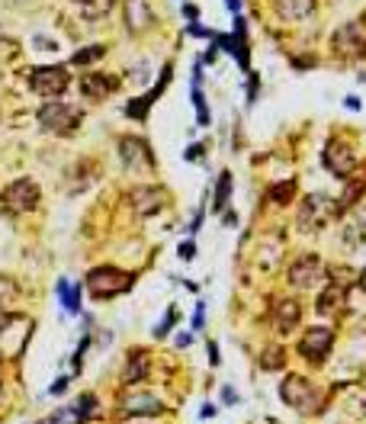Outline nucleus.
Here are the masks:
<instances>
[{"label":"nucleus","instance_id":"f257e3e1","mask_svg":"<svg viewBox=\"0 0 366 424\" xmlns=\"http://www.w3.org/2000/svg\"><path fill=\"white\" fill-rule=\"evenodd\" d=\"M33 328L35 321L29 315H7V319H0V357H16L26 350L29 338H33Z\"/></svg>","mask_w":366,"mask_h":424},{"label":"nucleus","instance_id":"f03ea898","mask_svg":"<svg viewBox=\"0 0 366 424\" xmlns=\"http://www.w3.org/2000/svg\"><path fill=\"white\" fill-rule=\"evenodd\" d=\"M132 290V273L119 270V267H93L87 273V292L93 299H113Z\"/></svg>","mask_w":366,"mask_h":424},{"label":"nucleus","instance_id":"7ed1b4c3","mask_svg":"<svg viewBox=\"0 0 366 424\" xmlns=\"http://www.w3.org/2000/svg\"><path fill=\"white\" fill-rule=\"evenodd\" d=\"M338 212H341L338 202H331L325 193H311V196H305V202H299L296 222L302 231H318V229H325Z\"/></svg>","mask_w":366,"mask_h":424},{"label":"nucleus","instance_id":"20e7f679","mask_svg":"<svg viewBox=\"0 0 366 424\" xmlns=\"http://www.w3.org/2000/svg\"><path fill=\"white\" fill-rule=\"evenodd\" d=\"M280 396H283L286 405H292L302 415H311L321 405V392L315 389V383H309L305 376H286L283 386H280Z\"/></svg>","mask_w":366,"mask_h":424},{"label":"nucleus","instance_id":"39448f33","mask_svg":"<svg viewBox=\"0 0 366 424\" xmlns=\"http://www.w3.org/2000/svg\"><path fill=\"white\" fill-rule=\"evenodd\" d=\"M39 122H42V129H49V132H55V135H71L77 125H81V110L52 100V103H45L39 110Z\"/></svg>","mask_w":366,"mask_h":424},{"label":"nucleus","instance_id":"423d86ee","mask_svg":"<svg viewBox=\"0 0 366 424\" xmlns=\"http://www.w3.org/2000/svg\"><path fill=\"white\" fill-rule=\"evenodd\" d=\"M119 411L125 418H154L164 411V402H161L154 392L139 389V386H125L122 399H119Z\"/></svg>","mask_w":366,"mask_h":424},{"label":"nucleus","instance_id":"0eeeda50","mask_svg":"<svg viewBox=\"0 0 366 424\" xmlns=\"http://www.w3.org/2000/svg\"><path fill=\"white\" fill-rule=\"evenodd\" d=\"M68 84H71V74H68V68H62V64H49V68L29 71V87L45 100L62 97V93L68 91Z\"/></svg>","mask_w":366,"mask_h":424},{"label":"nucleus","instance_id":"6e6552de","mask_svg":"<svg viewBox=\"0 0 366 424\" xmlns=\"http://www.w3.org/2000/svg\"><path fill=\"white\" fill-rule=\"evenodd\" d=\"M39 206V183L33 177H20L4 190V209L10 216H23V212H33Z\"/></svg>","mask_w":366,"mask_h":424},{"label":"nucleus","instance_id":"1a4fd4ad","mask_svg":"<svg viewBox=\"0 0 366 424\" xmlns=\"http://www.w3.org/2000/svg\"><path fill=\"white\" fill-rule=\"evenodd\" d=\"M321 277H325V264L318 260V254H302L290 267V286L296 290H311L321 283Z\"/></svg>","mask_w":366,"mask_h":424},{"label":"nucleus","instance_id":"9d476101","mask_svg":"<svg viewBox=\"0 0 366 424\" xmlns=\"http://www.w3.org/2000/svg\"><path fill=\"white\" fill-rule=\"evenodd\" d=\"M331 344H334V334L331 328H309V331L302 334V341H299V354L305 357V360L311 363H321L328 354H331Z\"/></svg>","mask_w":366,"mask_h":424},{"label":"nucleus","instance_id":"9b49d317","mask_svg":"<svg viewBox=\"0 0 366 424\" xmlns=\"http://www.w3.org/2000/svg\"><path fill=\"white\" fill-rule=\"evenodd\" d=\"M321 161H325V167L331 171L334 177H347L353 171V164H357V154H353L350 145H344V142H328L325 145V154H321Z\"/></svg>","mask_w":366,"mask_h":424},{"label":"nucleus","instance_id":"f8f14e48","mask_svg":"<svg viewBox=\"0 0 366 424\" xmlns=\"http://www.w3.org/2000/svg\"><path fill=\"white\" fill-rule=\"evenodd\" d=\"M119 158H122V164L129 167V171H148V167H151V151H148V145L142 139H135V135L119 139Z\"/></svg>","mask_w":366,"mask_h":424},{"label":"nucleus","instance_id":"ddd939ff","mask_svg":"<svg viewBox=\"0 0 366 424\" xmlns=\"http://www.w3.org/2000/svg\"><path fill=\"white\" fill-rule=\"evenodd\" d=\"M164 190L161 187H139V190H132L129 193V202L132 209L139 212V216H154L161 206H164Z\"/></svg>","mask_w":366,"mask_h":424},{"label":"nucleus","instance_id":"4468645a","mask_svg":"<svg viewBox=\"0 0 366 424\" xmlns=\"http://www.w3.org/2000/svg\"><path fill=\"white\" fill-rule=\"evenodd\" d=\"M116 84H119L116 77L97 74V71H93V74H84V77H81V93H84L87 100H97V103H100V100H106L113 91H116Z\"/></svg>","mask_w":366,"mask_h":424},{"label":"nucleus","instance_id":"2eb2a0df","mask_svg":"<svg viewBox=\"0 0 366 424\" xmlns=\"http://www.w3.org/2000/svg\"><path fill=\"white\" fill-rule=\"evenodd\" d=\"M148 369H151V360H148L145 350H132L129 360H125V369H122V383L125 386H139L148 379Z\"/></svg>","mask_w":366,"mask_h":424},{"label":"nucleus","instance_id":"dca6fc26","mask_svg":"<svg viewBox=\"0 0 366 424\" xmlns=\"http://www.w3.org/2000/svg\"><path fill=\"white\" fill-rule=\"evenodd\" d=\"M299 319H302V309H299L296 299H283L273 306V321H277L280 334H290L299 325Z\"/></svg>","mask_w":366,"mask_h":424},{"label":"nucleus","instance_id":"f3484780","mask_svg":"<svg viewBox=\"0 0 366 424\" xmlns=\"http://www.w3.org/2000/svg\"><path fill=\"white\" fill-rule=\"evenodd\" d=\"M125 23H129L132 33H139V29H148L154 23V13L148 7L145 0H125Z\"/></svg>","mask_w":366,"mask_h":424},{"label":"nucleus","instance_id":"a211bd4d","mask_svg":"<svg viewBox=\"0 0 366 424\" xmlns=\"http://www.w3.org/2000/svg\"><path fill=\"white\" fill-rule=\"evenodd\" d=\"M315 10V0H277V13L283 20H305Z\"/></svg>","mask_w":366,"mask_h":424},{"label":"nucleus","instance_id":"6ab92c4d","mask_svg":"<svg viewBox=\"0 0 366 424\" xmlns=\"http://www.w3.org/2000/svg\"><path fill=\"white\" fill-rule=\"evenodd\" d=\"M344 181L347 183H344V193H341V200H338V209H350L366 190V174H353V177H344Z\"/></svg>","mask_w":366,"mask_h":424},{"label":"nucleus","instance_id":"aec40b11","mask_svg":"<svg viewBox=\"0 0 366 424\" xmlns=\"http://www.w3.org/2000/svg\"><path fill=\"white\" fill-rule=\"evenodd\" d=\"M338 302H344V290H341L338 283H331L325 292H321V296H318V306L315 309L321 315H331L334 309H338Z\"/></svg>","mask_w":366,"mask_h":424},{"label":"nucleus","instance_id":"412c9836","mask_svg":"<svg viewBox=\"0 0 366 424\" xmlns=\"http://www.w3.org/2000/svg\"><path fill=\"white\" fill-rule=\"evenodd\" d=\"M74 4L81 7V13L87 16V20H103V16L110 13L113 0H74Z\"/></svg>","mask_w":366,"mask_h":424},{"label":"nucleus","instance_id":"4be33fe9","mask_svg":"<svg viewBox=\"0 0 366 424\" xmlns=\"http://www.w3.org/2000/svg\"><path fill=\"white\" fill-rule=\"evenodd\" d=\"M58 296H62V306L68 309L71 315L81 312V290L68 286V280H62V283H58Z\"/></svg>","mask_w":366,"mask_h":424},{"label":"nucleus","instance_id":"5701e85b","mask_svg":"<svg viewBox=\"0 0 366 424\" xmlns=\"http://www.w3.org/2000/svg\"><path fill=\"white\" fill-rule=\"evenodd\" d=\"M292 193H296V181H283V183H273V187H270V200L277 202V206H286V202L292 200Z\"/></svg>","mask_w":366,"mask_h":424},{"label":"nucleus","instance_id":"b1692460","mask_svg":"<svg viewBox=\"0 0 366 424\" xmlns=\"http://www.w3.org/2000/svg\"><path fill=\"white\" fill-rule=\"evenodd\" d=\"M363 225H366V212H360V216L344 229V241H347V244H360V241H363V238H366V229H363Z\"/></svg>","mask_w":366,"mask_h":424},{"label":"nucleus","instance_id":"393cba45","mask_svg":"<svg viewBox=\"0 0 366 424\" xmlns=\"http://www.w3.org/2000/svg\"><path fill=\"white\" fill-rule=\"evenodd\" d=\"M49 424H84V418L74 405H68V408H58L55 415L49 418Z\"/></svg>","mask_w":366,"mask_h":424},{"label":"nucleus","instance_id":"a878e982","mask_svg":"<svg viewBox=\"0 0 366 424\" xmlns=\"http://www.w3.org/2000/svg\"><path fill=\"white\" fill-rule=\"evenodd\" d=\"M106 49L103 45H87L84 52H77L74 58H71V64H90V62H97V58H103Z\"/></svg>","mask_w":366,"mask_h":424},{"label":"nucleus","instance_id":"bb28decb","mask_svg":"<svg viewBox=\"0 0 366 424\" xmlns=\"http://www.w3.org/2000/svg\"><path fill=\"white\" fill-rule=\"evenodd\" d=\"M13 296H16V283L0 273V309H7L10 302H13Z\"/></svg>","mask_w":366,"mask_h":424},{"label":"nucleus","instance_id":"cd10ccee","mask_svg":"<svg viewBox=\"0 0 366 424\" xmlns=\"http://www.w3.org/2000/svg\"><path fill=\"white\" fill-rule=\"evenodd\" d=\"M228 193H231V174L219 177V190H215V209H222L228 202Z\"/></svg>","mask_w":366,"mask_h":424},{"label":"nucleus","instance_id":"c85d7f7f","mask_svg":"<svg viewBox=\"0 0 366 424\" xmlns=\"http://www.w3.org/2000/svg\"><path fill=\"white\" fill-rule=\"evenodd\" d=\"M261 367H263V369H280V367H283V350H280V348H270V350H263V360H261Z\"/></svg>","mask_w":366,"mask_h":424},{"label":"nucleus","instance_id":"c756f323","mask_svg":"<svg viewBox=\"0 0 366 424\" xmlns=\"http://www.w3.org/2000/svg\"><path fill=\"white\" fill-rule=\"evenodd\" d=\"M93 405H97V396H93V392H84V396L77 399L74 408L81 411V418H90V415H93Z\"/></svg>","mask_w":366,"mask_h":424},{"label":"nucleus","instance_id":"7c9ffc66","mask_svg":"<svg viewBox=\"0 0 366 424\" xmlns=\"http://www.w3.org/2000/svg\"><path fill=\"white\" fill-rule=\"evenodd\" d=\"M193 103H196V113H200V125L209 122V113H206V97H202L200 84H193Z\"/></svg>","mask_w":366,"mask_h":424},{"label":"nucleus","instance_id":"2f4dec72","mask_svg":"<svg viewBox=\"0 0 366 424\" xmlns=\"http://www.w3.org/2000/svg\"><path fill=\"white\" fill-rule=\"evenodd\" d=\"M16 52H20V45L13 39H0V62H10Z\"/></svg>","mask_w":366,"mask_h":424},{"label":"nucleus","instance_id":"473e14b6","mask_svg":"<svg viewBox=\"0 0 366 424\" xmlns=\"http://www.w3.org/2000/svg\"><path fill=\"white\" fill-rule=\"evenodd\" d=\"M173 321H177V309H171V312H167V321H161V325L154 328V334H158V338H164V334L173 328Z\"/></svg>","mask_w":366,"mask_h":424},{"label":"nucleus","instance_id":"72a5a7b5","mask_svg":"<svg viewBox=\"0 0 366 424\" xmlns=\"http://www.w3.org/2000/svg\"><path fill=\"white\" fill-rule=\"evenodd\" d=\"M180 258H183V260H193V258H196V244H193V241H183V244H180Z\"/></svg>","mask_w":366,"mask_h":424},{"label":"nucleus","instance_id":"f704fd0d","mask_svg":"<svg viewBox=\"0 0 366 424\" xmlns=\"http://www.w3.org/2000/svg\"><path fill=\"white\" fill-rule=\"evenodd\" d=\"M68 383H71V379H68V376H58V379H55V386H52V396H62V392L64 389H68Z\"/></svg>","mask_w":366,"mask_h":424},{"label":"nucleus","instance_id":"c9c22d12","mask_svg":"<svg viewBox=\"0 0 366 424\" xmlns=\"http://www.w3.org/2000/svg\"><path fill=\"white\" fill-rule=\"evenodd\" d=\"M209 363H212V367H219V363H222V357H219V344H215V341H209Z\"/></svg>","mask_w":366,"mask_h":424},{"label":"nucleus","instance_id":"e433bc0d","mask_svg":"<svg viewBox=\"0 0 366 424\" xmlns=\"http://www.w3.org/2000/svg\"><path fill=\"white\" fill-rule=\"evenodd\" d=\"M35 45H42V52H55L58 45L52 39H42V35H35Z\"/></svg>","mask_w":366,"mask_h":424},{"label":"nucleus","instance_id":"4c0bfd02","mask_svg":"<svg viewBox=\"0 0 366 424\" xmlns=\"http://www.w3.org/2000/svg\"><path fill=\"white\" fill-rule=\"evenodd\" d=\"M200 154H202V145H190L183 158H187V161H200Z\"/></svg>","mask_w":366,"mask_h":424},{"label":"nucleus","instance_id":"58836bf2","mask_svg":"<svg viewBox=\"0 0 366 424\" xmlns=\"http://www.w3.org/2000/svg\"><path fill=\"white\" fill-rule=\"evenodd\" d=\"M215 411H219V408H215V405H212V402H206V405H202V411H200V415H202V418H212V415H215Z\"/></svg>","mask_w":366,"mask_h":424},{"label":"nucleus","instance_id":"ea45409f","mask_svg":"<svg viewBox=\"0 0 366 424\" xmlns=\"http://www.w3.org/2000/svg\"><path fill=\"white\" fill-rule=\"evenodd\" d=\"M190 341H193V334H180V338H177V348H187Z\"/></svg>","mask_w":366,"mask_h":424},{"label":"nucleus","instance_id":"a19ab883","mask_svg":"<svg viewBox=\"0 0 366 424\" xmlns=\"http://www.w3.org/2000/svg\"><path fill=\"white\" fill-rule=\"evenodd\" d=\"M193 328H202V306H196V319H193Z\"/></svg>","mask_w":366,"mask_h":424},{"label":"nucleus","instance_id":"79ce46f5","mask_svg":"<svg viewBox=\"0 0 366 424\" xmlns=\"http://www.w3.org/2000/svg\"><path fill=\"white\" fill-rule=\"evenodd\" d=\"M183 13H187L190 20H196V16H200V10H196V7H183Z\"/></svg>","mask_w":366,"mask_h":424},{"label":"nucleus","instance_id":"37998d69","mask_svg":"<svg viewBox=\"0 0 366 424\" xmlns=\"http://www.w3.org/2000/svg\"><path fill=\"white\" fill-rule=\"evenodd\" d=\"M228 7H231V10H235V13H238V0H228Z\"/></svg>","mask_w":366,"mask_h":424},{"label":"nucleus","instance_id":"c03bdc74","mask_svg":"<svg viewBox=\"0 0 366 424\" xmlns=\"http://www.w3.org/2000/svg\"><path fill=\"white\" fill-rule=\"evenodd\" d=\"M360 283H363V290H366V270H363V273H360Z\"/></svg>","mask_w":366,"mask_h":424},{"label":"nucleus","instance_id":"a18cd8bd","mask_svg":"<svg viewBox=\"0 0 366 424\" xmlns=\"http://www.w3.org/2000/svg\"><path fill=\"white\" fill-rule=\"evenodd\" d=\"M0 389H4V379H0Z\"/></svg>","mask_w":366,"mask_h":424}]
</instances>
